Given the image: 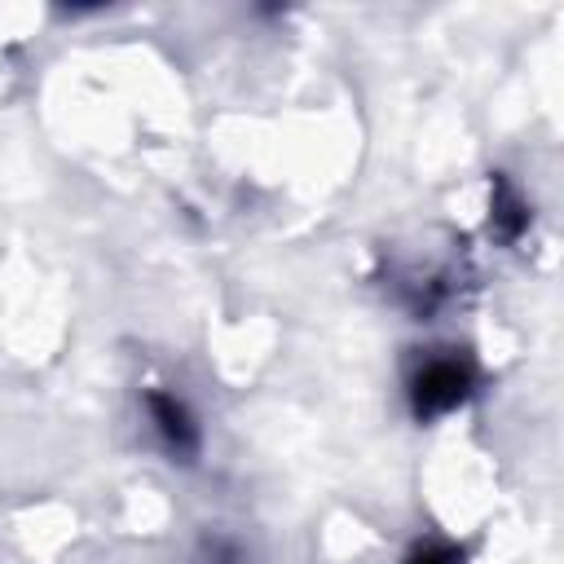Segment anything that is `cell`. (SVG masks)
<instances>
[{
  "mask_svg": "<svg viewBox=\"0 0 564 564\" xmlns=\"http://www.w3.org/2000/svg\"><path fill=\"white\" fill-rule=\"evenodd\" d=\"M494 229L507 242H516L529 229V203L520 198L516 185H507V176H494Z\"/></svg>",
  "mask_w": 564,
  "mask_h": 564,
  "instance_id": "obj_3",
  "label": "cell"
},
{
  "mask_svg": "<svg viewBox=\"0 0 564 564\" xmlns=\"http://www.w3.org/2000/svg\"><path fill=\"white\" fill-rule=\"evenodd\" d=\"M476 392V375L463 357H427L410 375V414L419 423H432L441 414H454Z\"/></svg>",
  "mask_w": 564,
  "mask_h": 564,
  "instance_id": "obj_1",
  "label": "cell"
},
{
  "mask_svg": "<svg viewBox=\"0 0 564 564\" xmlns=\"http://www.w3.org/2000/svg\"><path fill=\"white\" fill-rule=\"evenodd\" d=\"M145 414H150V427L159 436V445L176 458V463H194L198 449H203V432H198V419L189 414V405L167 392V388H150L145 392Z\"/></svg>",
  "mask_w": 564,
  "mask_h": 564,
  "instance_id": "obj_2",
  "label": "cell"
},
{
  "mask_svg": "<svg viewBox=\"0 0 564 564\" xmlns=\"http://www.w3.org/2000/svg\"><path fill=\"white\" fill-rule=\"evenodd\" d=\"M401 564H463V551L445 538H419Z\"/></svg>",
  "mask_w": 564,
  "mask_h": 564,
  "instance_id": "obj_4",
  "label": "cell"
}]
</instances>
